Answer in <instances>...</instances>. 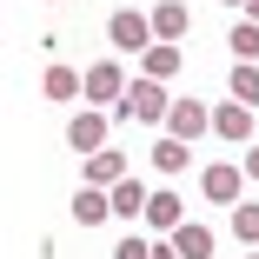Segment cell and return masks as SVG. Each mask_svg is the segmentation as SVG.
<instances>
[{
    "label": "cell",
    "mask_w": 259,
    "mask_h": 259,
    "mask_svg": "<svg viewBox=\"0 0 259 259\" xmlns=\"http://www.w3.org/2000/svg\"><path fill=\"white\" fill-rule=\"evenodd\" d=\"M246 20H259V0H246Z\"/></svg>",
    "instance_id": "cell-23"
},
{
    "label": "cell",
    "mask_w": 259,
    "mask_h": 259,
    "mask_svg": "<svg viewBox=\"0 0 259 259\" xmlns=\"http://www.w3.org/2000/svg\"><path fill=\"white\" fill-rule=\"evenodd\" d=\"M226 47H233L239 67H259V20H239V27L226 33Z\"/></svg>",
    "instance_id": "cell-17"
},
{
    "label": "cell",
    "mask_w": 259,
    "mask_h": 259,
    "mask_svg": "<svg viewBox=\"0 0 259 259\" xmlns=\"http://www.w3.org/2000/svg\"><path fill=\"white\" fill-rule=\"evenodd\" d=\"M180 67H186V60H180V47H173V40H153L146 54H140V80H160V87H166Z\"/></svg>",
    "instance_id": "cell-10"
},
{
    "label": "cell",
    "mask_w": 259,
    "mask_h": 259,
    "mask_svg": "<svg viewBox=\"0 0 259 259\" xmlns=\"http://www.w3.org/2000/svg\"><path fill=\"white\" fill-rule=\"evenodd\" d=\"M213 133L233 140V146H252V107H239V100H220L213 107Z\"/></svg>",
    "instance_id": "cell-8"
},
{
    "label": "cell",
    "mask_w": 259,
    "mask_h": 259,
    "mask_svg": "<svg viewBox=\"0 0 259 259\" xmlns=\"http://www.w3.org/2000/svg\"><path fill=\"white\" fill-rule=\"evenodd\" d=\"M113 259H153V246H146V239H120V246H113Z\"/></svg>",
    "instance_id": "cell-20"
},
{
    "label": "cell",
    "mask_w": 259,
    "mask_h": 259,
    "mask_svg": "<svg viewBox=\"0 0 259 259\" xmlns=\"http://www.w3.org/2000/svg\"><path fill=\"white\" fill-rule=\"evenodd\" d=\"M107 126H113V113L87 107V113H73V120H67V146L80 153V160H93L100 146H113V140H107Z\"/></svg>",
    "instance_id": "cell-4"
},
{
    "label": "cell",
    "mask_w": 259,
    "mask_h": 259,
    "mask_svg": "<svg viewBox=\"0 0 259 259\" xmlns=\"http://www.w3.org/2000/svg\"><path fill=\"white\" fill-rule=\"evenodd\" d=\"M226 7H246V0H226Z\"/></svg>",
    "instance_id": "cell-24"
},
{
    "label": "cell",
    "mask_w": 259,
    "mask_h": 259,
    "mask_svg": "<svg viewBox=\"0 0 259 259\" xmlns=\"http://www.w3.org/2000/svg\"><path fill=\"white\" fill-rule=\"evenodd\" d=\"M233 233L246 239V252H259V199H239L233 206Z\"/></svg>",
    "instance_id": "cell-19"
},
{
    "label": "cell",
    "mask_w": 259,
    "mask_h": 259,
    "mask_svg": "<svg viewBox=\"0 0 259 259\" xmlns=\"http://www.w3.org/2000/svg\"><path fill=\"white\" fill-rule=\"evenodd\" d=\"M186 27H193V14L180 7V0H160V7H153V40H173V47H180Z\"/></svg>",
    "instance_id": "cell-13"
},
{
    "label": "cell",
    "mask_w": 259,
    "mask_h": 259,
    "mask_svg": "<svg viewBox=\"0 0 259 259\" xmlns=\"http://www.w3.org/2000/svg\"><path fill=\"white\" fill-rule=\"evenodd\" d=\"M146 226L173 239V233L186 226V206H180V193H166V186H160V193H153V199H146Z\"/></svg>",
    "instance_id": "cell-9"
},
{
    "label": "cell",
    "mask_w": 259,
    "mask_h": 259,
    "mask_svg": "<svg viewBox=\"0 0 259 259\" xmlns=\"http://www.w3.org/2000/svg\"><path fill=\"white\" fill-rule=\"evenodd\" d=\"M239 186H246V166H199V193L213 206H239Z\"/></svg>",
    "instance_id": "cell-7"
},
{
    "label": "cell",
    "mask_w": 259,
    "mask_h": 259,
    "mask_svg": "<svg viewBox=\"0 0 259 259\" xmlns=\"http://www.w3.org/2000/svg\"><path fill=\"white\" fill-rule=\"evenodd\" d=\"M173 246H180V259H213V226H199V220H186V226L173 233Z\"/></svg>",
    "instance_id": "cell-15"
},
{
    "label": "cell",
    "mask_w": 259,
    "mask_h": 259,
    "mask_svg": "<svg viewBox=\"0 0 259 259\" xmlns=\"http://www.w3.org/2000/svg\"><path fill=\"white\" fill-rule=\"evenodd\" d=\"M126 87H133V80L120 73V60H93V67H87V107H100V113L113 107V113H120Z\"/></svg>",
    "instance_id": "cell-2"
},
{
    "label": "cell",
    "mask_w": 259,
    "mask_h": 259,
    "mask_svg": "<svg viewBox=\"0 0 259 259\" xmlns=\"http://www.w3.org/2000/svg\"><path fill=\"white\" fill-rule=\"evenodd\" d=\"M239 166H246V180H259V140L246 146V160H239Z\"/></svg>",
    "instance_id": "cell-21"
},
{
    "label": "cell",
    "mask_w": 259,
    "mask_h": 259,
    "mask_svg": "<svg viewBox=\"0 0 259 259\" xmlns=\"http://www.w3.org/2000/svg\"><path fill=\"white\" fill-rule=\"evenodd\" d=\"M146 199H153V193H146L140 180H120V186H113V213H120V220H146Z\"/></svg>",
    "instance_id": "cell-16"
},
{
    "label": "cell",
    "mask_w": 259,
    "mask_h": 259,
    "mask_svg": "<svg viewBox=\"0 0 259 259\" xmlns=\"http://www.w3.org/2000/svg\"><path fill=\"white\" fill-rule=\"evenodd\" d=\"M246 259H259V252H246Z\"/></svg>",
    "instance_id": "cell-25"
},
{
    "label": "cell",
    "mask_w": 259,
    "mask_h": 259,
    "mask_svg": "<svg viewBox=\"0 0 259 259\" xmlns=\"http://www.w3.org/2000/svg\"><path fill=\"white\" fill-rule=\"evenodd\" d=\"M126 166H133V160H126V153H120V146H100V153H93V160H80V180H87V186H100V193H113L120 180H133Z\"/></svg>",
    "instance_id": "cell-5"
},
{
    "label": "cell",
    "mask_w": 259,
    "mask_h": 259,
    "mask_svg": "<svg viewBox=\"0 0 259 259\" xmlns=\"http://www.w3.org/2000/svg\"><path fill=\"white\" fill-rule=\"evenodd\" d=\"M47 100H87V73H73V67H60V60H47Z\"/></svg>",
    "instance_id": "cell-11"
},
{
    "label": "cell",
    "mask_w": 259,
    "mask_h": 259,
    "mask_svg": "<svg viewBox=\"0 0 259 259\" xmlns=\"http://www.w3.org/2000/svg\"><path fill=\"white\" fill-rule=\"evenodd\" d=\"M186 166H193V146L186 140H173V133L153 140V173H186Z\"/></svg>",
    "instance_id": "cell-14"
},
{
    "label": "cell",
    "mask_w": 259,
    "mask_h": 259,
    "mask_svg": "<svg viewBox=\"0 0 259 259\" xmlns=\"http://www.w3.org/2000/svg\"><path fill=\"white\" fill-rule=\"evenodd\" d=\"M166 113H173V93H166L160 80H133L113 120H140V126H166Z\"/></svg>",
    "instance_id": "cell-1"
},
{
    "label": "cell",
    "mask_w": 259,
    "mask_h": 259,
    "mask_svg": "<svg viewBox=\"0 0 259 259\" xmlns=\"http://www.w3.org/2000/svg\"><path fill=\"white\" fill-rule=\"evenodd\" d=\"M166 133L193 146L199 133H213V107H206V100H173V113H166Z\"/></svg>",
    "instance_id": "cell-6"
},
{
    "label": "cell",
    "mask_w": 259,
    "mask_h": 259,
    "mask_svg": "<svg viewBox=\"0 0 259 259\" xmlns=\"http://www.w3.org/2000/svg\"><path fill=\"white\" fill-rule=\"evenodd\" d=\"M73 220H80V226H100V220H113V193H100V186H80V193H73Z\"/></svg>",
    "instance_id": "cell-12"
},
{
    "label": "cell",
    "mask_w": 259,
    "mask_h": 259,
    "mask_svg": "<svg viewBox=\"0 0 259 259\" xmlns=\"http://www.w3.org/2000/svg\"><path fill=\"white\" fill-rule=\"evenodd\" d=\"M107 40L120 47V54H146V47H153V14H140V7H120L113 20H107Z\"/></svg>",
    "instance_id": "cell-3"
},
{
    "label": "cell",
    "mask_w": 259,
    "mask_h": 259,
    "mask_svg": "<svg viewBox=\"0 0 259 259\" xmlns=\"http://www.w3.org/2000/svg\"><path fill=\"white\" fill-rule=\"evenodd\" d=\"M226 100H239V107H252V113H259V67H233Z\"/></svg>",
    "instance_id": "cell-18"
},
{
    "label": "cell",
    "mask_w": 259,
    "mask_h": 259,
    "mask_svg": "<svg viewBox=\"0 0 259 259\" xmlns=\"http://www.w3.org/2000/svg\"><path fill=\"white\" fill-rule=\"evenodd\" d=\"M153 259H180V246L173 239H153Z\"/></svg>",
    "instance_id": "cell-22"
}]
</instances>
